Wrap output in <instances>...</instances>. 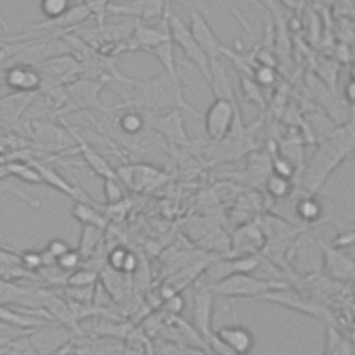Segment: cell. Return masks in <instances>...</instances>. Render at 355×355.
<instances>
[{
	"mask_svg": "<svg viewBox=\"0 0 355 355\" xmlns=\"http://www.w3.org/2000/svg\"><path fill=\"white\" fill-rule=\"evenodd\" d=\"M354 144L355 133L352 119L323 137L304 168L301 191L318 194L330 175L352 154Z\"/></svg>",
	"mask_w": 355,
	"mask_h": 355,
	"instance_id": "obj_1",
	"label": "cell"
},
{
	"mask_svg": "<svg viewBox=\"0 0 355 355\" xmlns=\"http://www.w3.org/2000/svg\"><path fill=\"white\" fill-rule=\"evenodd\" d=\"M130 90L125 101L116 105L118 110L133 108L141 112H159L179 108L194 116H202L186 101L182 82L172 80L164 71L157 76L135 80Z\"/></svg>",
	"mask_w": 355,
	"mask_h": 355,
	"instance_id": "obj_2",
	"label": "cell"
},
{
	"mask_svg": "<svg viewBox=\"0 0 355 355\" xmlns=\"http://www.w3.org/2000/svg\"><path fill=\"white\" fill-rule=\"evenodd\" d=\"M287 286L288 282L284 280H270L254 273H234L216 283L208 284V288L214 297L255 300L268 291Z\"/></svg>",
	"mask_w": 355,
	"mask_h": 355,
	"instance_id": "obj_3",
	"label": "cell"
},
{
	"mask_svg": "<svg viewBox=\"0 0 355 355\" xmlns=\"http://www.w3.org/2000/svg\"><path fill=\"white\" fill-rule=\"evenodd\" d=\"M107 85L98 79L79 76L71 83L65 85V103L64 105L53 115L54 118H61L71 112L76 111H101L104 114H110L108 107H105L101 101V90Z\"/></svg>",
	"mask_w": 355,
	"mask_h": 355,
	"instance_id": "obj_4",
	"label": "cell"
},
{
	"mask_svg": "<svg viewBox=\"0 0 355 355\" xmlns=\"http://www.w3.org/2000/svg\"><path fill=\"white\" fill-rule=\"evenodd\" d=\"M141 112V111H140ZM146 129H150L159 135L169 146L178 148L190 147V139L187 136L182 110L173 108L165 112H143Z\"/></svg>",
	"mask_w": 355,
	"mask_h": 355,
	"instance_id": "obj_5",
	"label": "cell"
},
{
	"mask_svg": "<svg viewBox=\"0 0 355 355\" xmlns=\"http://www.w3.org/2000/svg\"><path fill=\"white\" fill-rule=\"evenodd\" d=\"M28 133L35 146L47 153H75V140L68 129L54 121H31Z\"/></svg>",
	"mask_w": 355,
	"mask_h": 355,
	"instance_id": "obj_6",
	"label": "cell"
},
{
	"mask_svg": "<svg viewBox=\"0 0 355 355\" xmlns=\"http://www.w3.org/2000/svg\"><path fill=\"white\" fill-rule=\"evenodd\" d=\"M255 300L257 301H263V302L277 304V305L290 308L293 311H298V312L306 313L309 316L322 319V320H324V323H331L333 324V322H331L333 318L323 305L318 304L316 300H312V298H309L306 295H302L298 291L290 288V286L268 291V293L259 295Z\"/></svg>",
	"mask_w": 355,
	"mask_h": 355,
	"instance_id": "obj_7",
	"label": "cell"
},
{
	"mask_svg": "<svg viewBox=\"0 0 355 355\" xmlns=\"http://www.w3.org/2000/svg\"><path fill=\"white\" fill-rule=\"evenodd\" d=\"M169 36L173 44H176L183 54L198 68L207 83H209V60L207 58L205 53L197 44L194 37L191 36L189 26L178 17L172 10L169 11Z\"/></svg>",
	"mask_w": 355,
	"mask_h": 355,
	"instance_id": "obj_8",
	"label": "cell"
},
{
	"mask_svg": "<svg viewBox=\"0 0 355 355\" xmlns=\"http://www.w3.org/2000/svg\"><path fill=\"white\" fill-rule=\"evenodd\" d=\"M239 119V108L236 103L214 98L204 115L205 133L212 141L223 140L232 130L233 123Z\"/></svg>",
	"mask_w": 355,
	"mask_h": 355,
	"instance_id": "obj_9",
	"label": "cell"
},
{
	"mask_svg": "<svg viewBox=\"0 0 355 355\" xmlns=\"http://www.w3.org/2000/svg\"><path fill=\"white\" fill-rule=\"evenodd\" d=\"M168 0H126L122 3H110L107 15L129 17L147 24L159 22L169 10Z\"/></svg>",
	"mask_w": 355,
	"mask_h": 355,
	"instance_id": "obj_10",
	"label": "cell"
},
{
	"mask_svg": "<svg viewBox=\"0 0 355 355\" xmlns=\"http://www.w3.org/2000/svg\"><path fill=\"white\" fill-rule=\"evenodd\" d=\"M315 244L320 251L326 276L336 282L351 283L355 276V262L347 250L336 248L322 239H315Z\"/></svg>",
	"mask_w": 355,
	"mask_h": 355,
	"instance_id": "obj_11",
	"label": "cell"
},
{
	"mask_svg": "<svg viewBox=\"0 0 355 355\" xmlns=\"http://www.w3.org/2000/svg\"><path fill=\"white\" fill-rule=\"evenodd\" d=\"M42 83L65 86L82 76V65L72 54H61L36 65Z\"/></svg>",
	"mask_w": 355,
	"mask_h": 355,
	"instance_id": "obj_12",
	"label": "cell"
},
{
	"mask_svg": "<svg viewBox=\"0 0 355 355\" xmlns=\"http://www.w3.org/2000/svg\"><path fill=\"white\" fill-rule=\"evenodd\" d=\"M261 261V255H241V257H230L226 255L223 258H218L211 261L205 269V279L208 284L216 283L230 275L234 273H254L258 269ZM207 284V286H208Z\"/></svg>",
	"mask_w": 355,
	"mask_h": 355,
	"instance_id": "obj_13",
	"label": "cell"
},
{
	"mask_svg": "<svg viewBox=\"0 0 355 355\" xmlns=\"http://www.w3.org/2000/svg\"><path fill=\"white\" fill-rule=\"evenodd\" d=\"M169 11L171 8L168 10L166 15L155 25L143 22L139 19H133L132 31L128 37L130 51L141 50L147 53L150 49H153L154 46H157L158 43H161L169 36V21H168Z\"/></svg>",
	"mask_w": 355,
	"mask_h": 355,
	"instance_id": "obj_14",
	"label": "cell"
},
{
	"mask_svg": "<svg viewBox=\"0 0 355 355\" xmlns=\"http://www.w3.org/2000/svg\"><path fill=\"white\" fill-rule=\"evenodd\" d=\"M189 31L201 50L205 53L209 61L220 58L222 43L219 42L218 36L215 35L214 29L208 24L207 18L204 17L202 11L197 7H190L189 10Z\"/></svg>",
	"mask_w": 355,
	"mask_h": 355,
	"instance_id": "obj_15",
	"label": "cell"
},
{
	"mask_svg": "<svg viewBox=\"0 0 355 355\" xmlns=\"http://www.w3.org/2000/svg\"><path fill=\"white\" fill-rule=\"evenodd\" d=\"M60 122L68 129L71 136L75 140V153H79L85 161V164L100 178L108 179V178H118L115 173V169L111 166V164L78 132V129L72 125H69L64 118H58Z\"/></svg>",
	"mask_w": 355,
	"mask_h": 355,
	"instance_id": "obj_16",
	"label": "cell"
},
{
	"mask_svg": "<svg viewBox=\"0 0 355 355\" xmlns=\"http://www.w3.org/2000/svg\"><path fill=\"white\" fill-rule=\"evenodd\" d=\"M29 340L39 355H49L71 343L69 329L51 322L31 331Z\"/></svg>",
	"mask_w": 355,
	"mask_h": 355,
	"instance_id": "obj_17",
	"label": "cell"
},
{
	"mask_svg": "<svg viewBox=\"0 0 355 355\" xmlns=\"http://www.w3.org/2000/svg\"><path fill=\"white\" fill-rule=\"evenodd\" d=\"M230 239V257L257 255L265 245V236L259 223H244L234 230Z\"/></svg>",
	"mask_w": 355,
	"mask_h": 355,
	"instance_id": "obj_18",
	"label": "cell"
},
{
	"mask_svg": "<svg viewBox=\"0 0 355 355\" xmlns=\"http://www.w3.org/2000/svg\"><path fill=\"white\" fill-rule=\"evenodd\" d=\"M3 69L4 73L0 80L1 87H7L12 92H39L42 76L36 67L14 64Z\"/></svg>",
	"mask_w": 355,
	"mask_h": 355,
	"instance_id": "obj_19",
	"label": "cell"
},
{
	"mask_svg": "<svg viewBox=\"0 0 355 355\" xmlns=\"http://www.w3.org/2000/svg\"><path fill=\"white\" fill-rule=\"evenodd\" d=\"M39 172L42 182L55 190H58L60 193L71 197L73 201H85V202H92V204H97L87 193H85L80 187L69 183L65 178H62L51 165H49L44 161L36 159V158H31L28 159Z\"/></svg>",
	"mask_w": 355,
	"mask_h": 355,
	"instance_id": "obj_20",
	"label": "cell"
},
{
	"mask_svg": "<svg viewBox=\"0 0 355 355\" xmlns=\"http://www.w3.org/2000/svg\"><path fill=\"white\" fill-rule=\"evenodd\" d=\"M37 94V92H11L0 97V121L17 128Z\"/></svg>",
	"mask_w": 355,
	"mask_h": 355,
	"instance_id": "obj_21",
	"label": "cell"
},
{
	"mask_svg": "<svg viewBox=\"0 0 355 355\" xmlns=\"http://www.w3.org/2000/svg\"><path fill=\"white\" fill-rule=\"evenodd\" d=\"M214 334L236 355H248L255 345L254 334L241 324L222 326Z\"/></svg>",
	"mask_w": 355,
	"mask_h": 355,
	"instance_id": "obj_22",
	"label": "cell"
},
{
	"mask_svg": "<svg viewBox=\"0 0 355 355\" xmlns=\"http://www.w3.org/2000/svg\"><path fill=\"white\" fill-rule=\"evenodd\" d=\"M214 298L208 286L200 287L193 298V326L204 340L212 333L211 319Z\"/></svg>",
	"mask_w": 355,
	"mask_h": 355,
	"instance_id": "obj_23",
	"label": "cell"
},
{
	"mask_svg": "<svg viewBox=\"0 0 355 355\" xmlns=\"http://www.w3.org/2000/svg\"><path fill=\"white\" fill-rule=\"evenodd\" d=\"M208 85L215 98H222V100L236 103L232 82L227 76V72L220 58L209 61V83Z\"/></svg>",
	"mask_w": 355,
	"mask_h": 355,
	"instance_id": "obj_24",
	"label": "cell"
},
{
	"mask_svg": "<svg viewBox=\"0 0 355 355\" xmlns=\"http://www.w3.org/2000/svg\"><path fill=\"white\" fill-rule=\"evenodd\" d=\"M323 207L316 194H306L301 191V196L293 204V214L300 223L312 225L322 219Z\"/></svg>",
	"mask_w": 355,
	"mask_h": 355,
	"instance_id": "obj_25",
	"label": "cell"
},
{
	"mask_svg": "<svg viewBox=\"0 0 355 355\" xmlns=\"http://www.w3.org/2000/svg\"><path fill=\"white\" fill-rule=\"evenodd\" d=\"M98 204L85 202V201H73L71 208V215L82 225V226H94L101 230L107 227L108 220L100 212Z\"/></svg>",
	"mask_w": 355,
	"mask_h": 355,
	"instance_id": "obj_26",
	"label": "cell"
},
{
	"mask_svg": "<svg viewBox=\"0 0 355 355\" xmlns=\"http://www.w3.org/2000/svg\"><path fill=\"white\" fill-rule=\"evenodd\" d=\"M323 355H354L352 340L348 338L336 324L326 323Z\"/></svg>",
	"mask_w": 355,
	"mask_h": 355,
	"instance_id": "obj_27",
	"label": "cell"
},
{
	"mask_svg": "<svg viewBox=\"0 0 355 355\" xmlns=\"http://www.w3.org/2000/svg\"><path fill=\"white\" fill-rule=\"evenodd\" d=\"M147 53L154 55L159 64L162 65V71L168 73V76L175 82H182L178 71V64L175 58V44L171 40V36H168L165 40L150 49Z\"/></svg>",
	"mask_w": 355,
	"mask_h": 355,
	"instance_id": "obj_28",
	"label": "cell"
},
{
	"mask_svg": "<svg viewBox=\"0 0 355 355\" xmlns=\"http://www.w3.org/2000/svg\"><path fill=\"white\" fill-rule=\"evenodd\" d=\"M28 275L29 272H26L19 263L18 252L11 251L10 248L0 247V279H21Z\"/></svg>",
	"mask_w": 355,
	"mask_h": 355,
	"instance_id": "obj_29",
	"label": "cell"
},
{
	"mask_svg": "<svg viewBox=\"0 0 355 355\" xmlns=\"http://www.w3.org/2000/svg\"><path fill=\"white\" fill-rule=\"evenodd\" d=\"M101 229L94 227V226H82V233L79 237V244L75 248L78 254L82 258V263L86 262L89 258H92L96 252V250L100 245L101 236H103Z\"/></svg>",
	"mask_w": 355,
	"mask_h": 355,
	"instance_id": "obj_30",
	"label": "cell"
},
{
	"mask_svg": "<svg viewBox=\"0 0 355 355\" xmlns=\"http://www.w3.org/2000/svg\"><path fill=\"white\" fill-rule=\"evenodd\" d=\"M125 110L126 111L122 112L116 119L119 130L128 136H136L141 133L146 129L143 112L133 108H125Z\"/></svg>",
	"mask_w": 355,
	"mask_h": 355,
	"instance_id": "obj_31",
	"label": "cell"
},
{
	"mask_svg": "<svg viewBox=\"0 0 355 355\" xmlns=\"http://www.w3.org/2000/svg\"><path fill=\"white\" fill-rule=\"evenodd\" d=\"M3 169L6 173L18 178L22 182H26L31 184L43 183L39 172L29 161H12V162L7 164Z\"/></svg>",
	"mask_w": 355,
	"mask_h": 355,
	"instance_id": "obj_32",
	"label": "cell"
},
{
	"mask_svg": "<svg viewBox=\"0 0 355 355\" xmlns=\"http://www.w3.org/2000/svg\"><path fill=\"white\" fill-rule=\"evenodd\" d=\"M266 193L276 201L287 198L293 193V180L279 176L276 173H269L263 182Z\"/></svg>",
	"mask_w": 355,
	"mask_h": 355,
	"instance_id": "obj_33",
	"label": "cell"
},
{
	"mask_svg": "<svg viewBox=\"0 0 355 355\" xmlns=\"http://www.w3.org/2000/svg\"><path fill=\"white\" fill-rule=\"evenodd\" d=\"M96 282L97 272L89 268H78L72 270L65 279V284L68 287H89L96 286Z\"/></svg>",
	"mask_w": 355,
	"mask_h": 355,
	"instance_id": "obj_34",
	"label": "cell"
},
{
	"mask_svg": "<svg viewBox=\"0 0 355 355\" xmlns=\"http://www.w3.org/2000/svg\"><path fill=\"white\" fill-rule=\"evenodd\" d=\"M239 76H240V87L243 90L244 98L252 104H257L258 107H263L265 98L261 87L254 82L251 76H247V75H239Z\"/></svg>",
	"mask_w": 355,
	"mask_h": 355,
	"instance_id": "obj_35",
	"label": "cell"
},
{
	"mask_svg": "<svg viewBox=\"0 0 355 355\" xmlns=\"http://www.w3.org/2000/svg\"><path fill=\"white\" fill-rule=\"evenodd\" d=\"M72 7V0H40L39 8L47 19L61 17Z\"/></svg>",
	"mask_w": 355,
	"mask_h": 355,
	"instance_id": "obj_36",
	"label": "cell"
},
{
	"mask_svg": "<svg viewBox=\"0 0 355 355\" xmlns=\"http://www.w3.org/2000/svg\"><path fill=\"white\" fill-rule=\"evenodd\" d=\"M251 78L259 87H270L277 80V72L272 65L258 64L252 68Z\"/></svg>",
	"mask_w": 355,
	"mask_h": 355,
	"instance_id": "obj_37",
	"label": "cell"
},
{
	"mask_svg": "<svg viewBox=\"0 0 355 355\" xmlns=\"http://www.w3.org/2000/svg\"><path fill=\"white\" fill-rule=\"evenodd\" d=\"M295 169H297V166L288 158H286L283 154H275L270 158V172L272 173H276L279 176L293 180V176L295 175Z\"/></svg>",
	"mask_w": 355,
	"mask_h": 355,
	"instance_id": "obj_38",
	"label": "cell"
},
{
	"mask_svg": "<svg viewBox=\"0 0 355 355\" xmlns=\"http://www.w3.org/2000/svg\"><path fill=\"white\" fill-rule=\"evenodd\" d=\"M104 198L107 205L116 204L123 200V184L118 178L104 179Z\"/></svg>",
	"mask_w": 355,
	"mask_h": 355,
	"instance_id": "obj_39",
	"label": "cell"
},
{
	"mask_svg": "<svg viewBox=\"0 0 355 355\" xmlns=\"http://www.w3.org/2000/svg\"><path fill=\"white\" fill-rule=\"evenodd\" d=\"M79 266H82V258L75 248H69L67 252H64L55 259V268L65 273H71Z\"/></svg>",
	"mask_w": 355,
	"mask_h": 355,
	"instance_id": "obj_40",
	"label": "cell"
},
{
	"mask_svg": "<svg viewBox=\"0 0 355 355\" xmlns=\"http://www.w3.org/2000/svg\"><path fill=\"white\" fill-rule=\"evenodd\" d=\"M4 355H39V354L35 349V347L32 345V343L29 340V334H28V336H22V337L12 340L7 345V351Z\"/></svg>",
	"mask_w": 355,
	"mask_h": 355,
	"instance_id": "obj_41",
	"label": "cell"
},
{
	"mask_svg": "<svg viewBox=\"0 0 355 355\" xmlns=\"http://www.w3.org/2000/svg\"><path fill=\"white\" fill-rule=\"evenodd\" d=\"M19 257V263L26 272H35L42 268V257L40 251L35 250H25L22 252H18Z\"/></svg>",
	"mask_w": 355,
	"mask_h": 355,
	"instance_id": "obj_42",
	"label": "cell"
},
{
	"mask_svg": "<svg viewBox=\"0 0 355 355\" xmlns=\"http://www.w3.org/2000/svg\"><path fill=\"white\" fill-rule=\"evenodd\" d=\"M110 3L111 0H83L82 4H85L89 8L90 14L96 18L97 24L101 26L107 15V7Z\"/></svg>",
	"mask_w": 355,
	"mask_h": 355,
	"instance_id": "obj_43",
	"label": "cell"
},
{
	"mask_svg": "<svg viewBox=\"0 0 355 355\" xmlns=\"http://www.w3.org/2000/svg\"><path fill=\"white\" fill-rule=\"evenodd\" d=\"M354 241H355V233H354V229L352 226H349L348 229L344 227V230L338 232L337 236L330 241V244L336 248H340V250H347L349 247L354 245Z\"/></svg>",
	"mask_w": 355,
	"mask_h": 355,
	"instance_id": "obj_44",
	"label": "cell"
},
{
	"mask_svg": "<svg viewBox=\"0 0 355 355\" xmlns=\"http://www.w3.org/2000/svg\"><path fill=\"white\" fill-rule=\"evenodd\" d=\"M128 250L123 247H115L110 251L108 254V266L115 270V272H122V266H123V261L126 258Z\"/></svg>",
	"mask_w": 355,
	"mask_h": 355,
	"instance_id": "obj_45",
	"label": "cell"
},
{
	"mask_svg": "<svg viewBox=\"0 0 355 355\" xmlns=\"http://www.w3.org/2000/svg\"><path fill=\"white\" fill-rule=\"evenodd\" d=\"M69 248H71V245H69L68 241H65V240H62V239H53V240H50V241L47 243V245H46L44 250H46L54 259H57L60 255H62L64 252H67Z\"/></svg>",
	"mask_w": 355,
	"mask_h": 355,
	"instance_id": "obj_46",
	"label": "cell"
},
{
	"mask_svg": "<svg viewBox=\"0 0 355 355\" xmlns=\"http://www.w3.org/2000/svg\"><path fill=\"white\" fill-rule=\"evenodd\" d=\"M136 268H137V258H136V255H135L133 252L128 251L126 258H125V261H123L122 272H125V273H130V272H133Z\"/></svg>",
	"mask_w": 355,
	"mask_h": 355,
	"instance_id": "obj_47",
	"label": "cell"
},
{
	"mask_svg": "<svg viewBox=\"0 0 355 355\" xmlns=\"http://www.w3.org/2000/svg\"><path fill=\"white\" fill-rule=\"evenodd\" d=\"M354 87H355L354 80H352V78H349L348 83L344 86V97H345V100H347L349 104L354 103Z\"/></svg>",
	"mask_w": 355,
	"mask_h": 355,
	"instance_id": "obj_48",
	"label": "cell"
},
{
	"mask_svg": "<svg viewBox=\"0 0 355 355\" xmlns=\"http://www.w3.org/2000/svg\"><path fill=\"white\" fill-rule=\"evenodd\" d=\"M0 28L3 29V32H4L6 35H10V28H8L7 21H6V18L3 17V14H1V12H0Z\"/></svg>",
	"mask_w": 355,
	"mask_h": 355,
	"instance_id": "obj_49",
	"label": "cell"
},
{
	"mask_svg": "<svg viewBox=\"0 0 355 355\" xmlns=\"http://www.w3.org/2000/svg\"><path fill=\"white\" fill-rule=\"evenodd\" d=\"M7 58H8L7 51H6L3 47H0V67L7 61Z\"/></svg>",
	"mask_w": 355,
	"mask_h": 355,
	"instance_id": "obj_50",
	"label": "cell"
},
{
	"mask_svg": "<svg viewBox=\"0 0 355 355\" xmlns=\"http://www.w3.org/2000/svg\"><path fill=\"white\" fill-rule=\"evenodd\" d=\"M283 1H286V3H287V6H290V7H294V6H295V3H297L298 0H283Z\"/></svg>",
	"mask_w": 355,
	"mask_h": 355,
	"instance_id": "obj_51",
	"label": "cell"
},
{
	"mask_svg": "<svg viewBox=\"0 0 355 355\" xmlns=\"http://www.w3.org/2000/svg\"><path fill=\"white\" fill-rule=\"evenodd\" d=\"M258 1H261V3H263V4H266V1H268V0H258Z\"/></svg>",
	"mask_w": 355,
	"mask_h": 355,
	"instance_id": "obj_52",
	"label": "cell"
}]
</instances>
